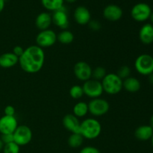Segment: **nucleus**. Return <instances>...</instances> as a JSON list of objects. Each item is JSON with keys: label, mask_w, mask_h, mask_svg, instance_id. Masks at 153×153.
Returning <instances> with one entry per match:
<instances>
[{"label": "nucleus", "mask_w": 153, "mask_h": 153, "mask_svg": "<svg viewBox=\"0 0 153 153\" xmlns=\"http://www.w3.org/2000/svg\"><path fill=\"white\" fill-rule=\"evenodd\" d=\"M44 63V51L43 49L37 45L28 46L19 58V64L21 69L30 74L40 72L43 68Z\"/></svg>", "instance_id": "nucleus-1"}, {"label": "nucleus", "mask_w": 153, "mask_h": 153, "mask_svg": "<svg viewBox=\"0 0 153 153\" xmlns=\"http://www.w3.org/2000/svg\"><path fill=\"white\" fill-rule=\"evenodd\" d=\"M102 132V125L94 118H87L81 122L80 134L88 140L97 138Z\"/></svg>", "instance_id": "nucleus-2"}, {"label": "nucleus", "mask_w": 153, "mask_h": 153, "mask_svg": "<svg viewBox=\"0 0 153 153\" xmlns=\"http://www.w3.org/2000/svg\"><path fill=\"white\" fill-rule=\"evenodd\" d=\"M123 82L117 73H107L104 79L101 81L103 91L109 95H116L123 89Z\"/></svg>", "instance_id": "nucleus-3"}, {"label": "nucleus", "mask_w": 153, "mask_h": 153, "mask_svg": "<svg viewBox=\"0 0 153 153\" xmlns=\"http://www.w3.org/2000/svg\"><path fill=\"white\" fill-rule=\"evenodd\" d=\"M134 68L142 76H149L153 73V57L149 54L139 55L134 61Z\"/></svg>", "instance_id": "nucleus-4"}, {"label": "nucleus", "mask_w": 153, "mask_h": 153, "mask_svg": "<svg viewBox=\"0 0 153 153\" xmlns=\"http://www.w3.org/2000/svg\"><path fill=\"white\" fill-rule=\"evenodd\" d=\"M88 105L89 113L94 117H102L106 114L110 108L108 102L101 97L92 99Z\"/></svg>", "instance_id": "nucleus-5"}, {"label": "nucleus", "mask_w": 153, "mask_h": 153, "mask_svg": "<svg viewBox=\"0 0 153 153\" xmlns=\"http://www.w3.org/2000/svg\"><path fill=\"white\" fill-rule=\"evenodd\" d=\"M82 88L84 94L91 99L100 98L104 92L101 82L94 79H91L84 82Z\"/></svg>", "instance_id": "nucleus-6"}, {"label": "nucleus", "mask_w": 153, "mask_h": 153, "mask_svg": "<svg viewBox=\"0 0 153 153\" xmlns=\"http://www.w3.org/2000/svg\"><path fill=\"white\" fill-rule=\"evenodd\" d=\"M152 9L148 4L139 2L134 4L131 10V16L137 22H145L149 19Z\"/></svg>", "instance_id": "nucleus-7"}, {"label": "nucleus", "mask_w": 153, "mask_h": 153, "mask_svg": "<svg viewBox=\"0 0 153 153\" xmlns=\"http://www.w3.org/2000/svg\"><path fill=\"white\" fill-rule=\"evenodd\" d=\"M13 141L19 145L23 146L28 145L32 139V131L28 126L25 125L18 126L16 129L13 133Z\"/></svg>", "instance_id": "nucleus-8"}, {"label": "nucleus", "mask_w": 153, "mask_h": 153, "mask_svg": "<svg viewBox=\"0 0 153 153\" xmlns=\"http://www.w3.org/2000/svg\"><path fill=\"white\" fill-rule=\"evenodd\" d=\"M57 40V34L52 29H46L40 31L36 37L37 46L42 49L49 48L55 45Z\"/></svg>", "instance_id": "nucleus-9"}, {"label": "nucleus", "mask_w": 153, "mask_h": 153, "mask_svg": "<svg viewBox=\"0 0 153 153\" xmlns=\"http://www.w3.org/2000/svg\"><path fill=\"white\" fill-rule=\"evenodd\" d=\"M92 71L93 69L91 65L85 61H79L73 67V72L76 79L84 82L92 78Z\"/></svg>", "instance_id": "nucleus-10"}, {"label": "nucleus", "mask_w": 153, "mask_h": 153, "mask_svg": "<svg viewBox=\"0 0 153 153\" xmlns=\"http://www.w3.org/2000/svg\"><path fill=\"white\" fill-rule=\"evenodd\" d=\"M52 23L55 24L57 27L63 30L67 29L69 27V18L67 14V10L64 5L59 10L53 12L52 15Z\"/></svg>", "instance_id": "nucleus-11"}, {"label": "nucleus", "mask_w": 153, "mask_h": 153, "mask_svg": "<svg viewBox=\"0 0 153 153\" xmlns=\"http://www.w3.org/2000/svg\"><path fill=\"white\" fill-rule=\"evenodd\" d=\"M17 120L15 116L4 115L0 118V133L3 134H13L18 126Z\"/></svg>", "instance_id": "nucleus-12"}, {"label": "nucleus", "mask_w": 153, "mask_h": 153, "mask_svg": "<svg viewBox=\"0 0 153 153\" xmlns=\"http://www.w3.org/2000/svg\"><path fill=\"white\" fill-rule=\"evenodd\" d=\"M123 11L120 6L114 4H111L106 6L103 10V16L107 20L111 22H116L122 18Z\"/></svg>", "instance_id": "nucleus-13"}, {"label": "nucleus", "mask_w": 153, "mask_h": 153, "mask_svg": "<svg viewBox=\"0 0 153 153\" xmlns=\"http://www.w3.org/2000/svg\"><path fill=\"white\" fill-rule=\"evenodd\" d=\"M62 123L64 128L72 134L80 133L81 122L79 121V118L76 117L73 114H68L65 115L63 118Z\"/></svg>", "instance_id": "nucleus-14"}, {"label": "nucleus", "mask_w": 153, "mask_h": 153, "mask_svg": "<svg viewBox=\"0 0 153 153\" xmlns=\"http://www.w3.org/2000/svg\"><path fill=\"white\" fill-rule=\"evenodd\" d=\"M74 19L79 25H85L91 20V14L88 8L85 6H79L76 7L73 13Z\"/></svg>", "instance_id": "nucleus-15"}, {"label": "nucleus", "mask_w": 153, "mask_h": 153, "mask_svg": "<svg viewBox=\"0 0 153 153\" xmlns=\"http://www.w3.org/2000/svg\"><path fill=\"white\" fill-rule=\"evenodd\" d=\"M139 39L143 44L149 45L153 43V25L145 23L139 31Z\"/></svg>", "instance_id": "nucleus-16"}, {"label": "nucleus", "mask_w": 153, "mask_h": 153, "mask_svg": "<svg viewBox=\"0 0 153 153\" xmlns=\"http://www.w3.org/2000/svg\"><path fill=\"white\" fill-rule=\"evenodd\" d=\"M52 23V15L48 12H42L36 17L35 25L40 31L49 29Z\"/></svg>", "instance_id": "nucleus-17"}, {"label": "nucleus", "mask_w": 153, "mask_h": 153, "mask_svg": "<svg viewBox=\"0 0 153 153\" xmlns=\"http://www.w3.org/2000/svg\"><path fill=\"white\" fill-rule=\"evenodd\" d=\"M19 64V58L13 52H5L0 55V67L2 68H11Z\"/></svg>", "instance_id": "nucleus-18"}, {"label": "nucleus", "mask_w": 153, "mask_h": 153, "mask_svg": "<svg viewBox=\"0 0 153 153\" xmlns=\"http://www.w3.org/2000/svg\"><path fill=\"white\" fill-rule=\"evenodd\" d=\"M153 134V129L149 125H143L137 127L134 131L136 138L141 141L150 140Z\"/></svg>", "instance_id": "nucleus-19"}, {"label": "nucleus", "mask_w": 153, "mask_h": 153, "mask_svg": "<svg viewBox=\"0 0 153 153\" xmlns=\"http://www.w3.org/2000/svg\"><path fill=\"white\" fill-rule=\"evenodd\" d=\"M123 89H125L128 92L136 93L140 91V88H141V84L137 79L129 76L123 80Z\"/></svg>", "instance_id": "nucleus-20"}, {"label": "nucleus", "mask_w": 153, "mask_h": 153, "mask_svg": "<svg viewBox=\"0 0 153 153\" xmlns=\"http://www.w3.org/2000/svg\"><path fill=\"white\" fill-rule=\"evenodd\" d=\"M89 112L88 103L85 102H79L76 103L73 108V114L76 117L82 118L86 116Z\"/></svg>", "instance_id": "nucleus-21"}, {"label": "nucleus", "mask_w": 153, "mask_h": 153, "mask_svg": "<svg viewBox=\"0 0 153 153\" xmlns=\"http://www.w3.org/2000/svg\"><path fill=\"white\" fill-rule=\"evenodd\" d=\"M64 0H41L43 7L50 11H55L59 10L64 6Z\"/></svg>", "instance_id": "nucleus-22"}, {"label": "nucleus", "mask_w": 153, "mask_h": 153, "mask_svg": "<svg viewBox=\"0 0 153 153\" xmlns=\"http://www.w3.org/2000/svg\"><path fill=\"white\" fill-rule=\"evenodd\" d=\"M57 40L62 44H70L74 40V34L69 30H63L57 34Z\"/></svg>", "instance_id": "nucleus-23"}, {"label": "nucleus", "mask_w": 153, "mask_h": 153, "mask_svg": "<svg viewBox=\"0 0 153 153\" xmlns=\"http://www.w3.org/2000/svg\"><path fill=\"white\" fill-rule=\"evenodd\" d=\"M84 137H82L80 133H73L69 137L67 143L68 145L72 148H79L82 145L84 142Z\"/></svg>", "instance_id": "nucleus-24"}, {"label": "nucleus", "mask_w": 153, "mask_h": 153, "mask_svg": "<svg viewBox=\"0 0 153 153\" xmlns=\"http://www.w3.org/2000/svg\"><path fill=\"white\" fill-rule=\"evenodd\" d=\"M70 95L74 100H79L82 98L85 95L82 86L78 85H73L70 89Z\"/></svg>", "instance_id": "nucleus-25"}, {"label": "nucleus", "mask_w": 153, "mask_h": 153, "mask_svg": "<svg viewBox=\"0 0 153 153\" xmlns=\"http://www.w3.org/2000/svg\"><path fill=\"white\" fill-rule=\"evenodd\" d=\"M106 75H107V72H106V70L104 67H97L94 70H93L92 78L91 79H94L95 80L100 81L101 82Z\"/></svg>", "instance_id": "nucleus-26"}, {"label": "nucleus", "mask_w": 153, "mask_h": 153, "mask_svg": "<svg viewBox=\"0 0 153 153\" xmlns=\"http://www.w3.org/2000/svg\"><path fill=\"white\" fill-rule=\"evenodd\" d=\"M20 151V146L16 144L15 142L4 144L3 148V153H19Z\"/></svg>", "instance_id": "nucleus-27"}, {"label": "nucleus", "mask_w": 153, "mask_h": 153, "mask_svg": "<svg viewBox=\"0 0 153 153\" xmlns=\"http://www.w3.org/2000/svg\"><path fill=\"white\" fill-rule=\"evenodd\" d=\"M117 75L122 80H124V79H127V78H128L130 76V75H131V69H130V67L128 66H122V67H120L118 69L117 72Z\"/></svg>", "instance_id": "nucleus-28"}, {"label": "nucleus", "mask_w": 153, "mask_h": 153, "mask_svg": "<svg viewBox=\"0 0 153 153\" xmlns=\"http://www.w3.org/2000/svg\"><path fill=\"white\" fill-rule=\"evenodd\" d=\"M0 139L1 141L3 142L4 144H7V143H11L13 141V134H1V137Z\"/></svg>", "instance_id": "nucleus-29"}, {"label": "nucleus", "mask_w": 153, "mask_h": 153, "mask_svg": "<svg viewBox=\"0 0 153 153\" xmlns=\"http://www.w3.org/2000/svg\"><path fill=\"white\" fill-rule=\"evenodd\" d=\"M79 153H101L97 147L92 146H88L82 148Z\"/></svg>", "instance_id": "nucleus-30"}, {"label": "nucleus", "mask_w": 153, "mask_h": 153, "mask_svg": "<svg viewBox=\"0 0 153 153\" xmlns=\"http://www.w3.org/2000/svg\"><path fill=\"white\" fill-rule=\"evenodd\" d=\"M88 25H89L90 28H91V30H93V31H99V30H100L102 27L100 22L97 20H91Z\"/></svg>", "instance_id": "nucleus-31"}, {"label": "nucleus", "mask_w": 153, "mask_h": 153, "mask_svg": "<svg viewBox=\"0 0 153 153\" xmlns=\"http://www.w3.org/2000/svg\"><path fill=\"white\" fill-rule=\"evenodd\" d=\"M15 108L12 105H7L4 109V115L7 116H14L15 115Z\"/></svg>", "instance_id": "nucleus-32"}, {"label": "nucleus", "mask_w": 153, "mask_h": 153, "mask_svg": "<svg viewBox=\"0 0 153 153\" xmlns=\"http://www.w3.org/2000/svg\"><path fill=\"white\" fill-rule=\"evenodd\" d=\"M24 50H25V49H23L21 46H16L13 47V52H13L16 56H17L18 58H19V57L22 55Z\"/></svg>", "instance_id": "nucleus-33"}, {"label": "nucleus", "mask_w": 153, "mask_h": 153, "mask_svg": "<svg viewBox=\"0 0 153 153\" xmlns=\"http://www.w3.org/2000/svg\"><path fill=\"white\" fill-rule=\"evenodd\" d=\"M4 2H5V1H4V0H0V13H1L3 10V9H4Z\"/></svg>", "instance_id": "nucleus-34"}, {"label": "nucleus", "mask_w": 153, "mask_h": 153, "mask_svg": "<svg viewBox=\"0 0 153 153\" xmlns=\"http://www.w3.org/2000/svg\"><path fill=\"white\" fill-rule=\"evenodd\" d=\"M149 77H148V79H149V83L151 84V85H153V73L152 74H150L149 76H148Z\"/></svg>", "instance_id": "nucleus-35"}, {"label": "nucleus", "mask_w": 153, "mask_h": 153, "mask_svg": "<svg viewBox=\"0 0 153 153\" xmlns=\"http://www.w3.org/2000/svg\"><path fill=\"white\" fill-rule=\"evenodd\" d=\"M4 144L3 143V142L1 141V140L0 139V152H1V151L3 150V148H4Z\"/></svg>", "instance_id": "nucleus-36"}, {"label": "nucleus", "mask_w": 153, "mask_h": 153, "mask_svg": "<svg viewBox=\"0 0 153 153\" xmlns=\"http://www.w3.org/2000/svg\"><path fill=\"white\" fill-rule=\"evenodd\" d=\"M149 126L152 127V128L153 129V115L150 117V120H149Z\"/></svg>", "instance_id": "nucleus-37"}, {"label": "nucleus", "mask_w": 153, "mask_h": 153, "mask_svg": "<svg viewBox=\"0 0 153 153\" xmlns=\"http://www.w3.org/2000/svg\"><path fill=\"white\" fill-rule=\"evenodd\" d=\"M149 19H150L151 22L153 24V11H152V13H151L150 16H149Z\"/></svg>", "instance_id": "nucleus-38"}, {"label": "nucleus", "mask_w": 153, "mask_h": 153, "mask_svg": "<svg viewBox=\"0 0 153 153\" xmlns=\"http://www.w3.org/2000/svg\"><path fill=\"white\" fill-rule=\"evenodd\" d=\"M65 1H67V2H69V3H74L75 1H76L77 0H64Z\"/></svg>", "instance_id": "nucleus-39"}, {"label": "nucleus", "mask_w": 153, "mask_h": 153, "mask_svg": "<svg viewBox=\"0 0 153 153\" xmlns=\"http://www.w3.org/2000/svg\"><path fill=\"white\" fill-rule=\"evenodd\" d=\"M151 143H152V147H153V134H152V137H151Z\"/></svg>", "instance_id": "nucleus-40"}, {"label": "nucleus", "mask_w": 153, "mask_h": 153, "mask_svg": "<svg viewBox=\"0 0 153 153\" xmlns=\"http://www.w3.org/2000/svg\"><path fill=\"white\" fill-rule=\"evenodd\" d=\"M4 1H6V0H4Z\"/></svg>", "instance_id": "nucleus-41"}]
</instances>
